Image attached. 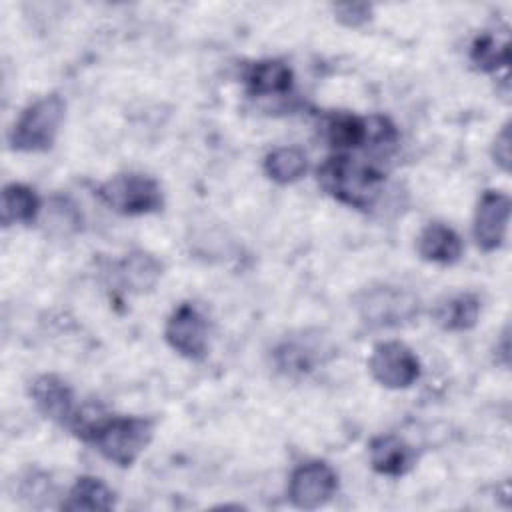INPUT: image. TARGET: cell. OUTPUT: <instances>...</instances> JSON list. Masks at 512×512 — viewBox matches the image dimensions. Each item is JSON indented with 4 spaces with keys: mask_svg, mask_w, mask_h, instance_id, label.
Returning <instances> with one entry per match:
<instances>
[{
    "mask_svg": "<svg viewBox=\"0 0 512 512\" xmlns=\"http://www.w3.org/2000/svg\"><path fill=\"white\" fill-rule=\"evenodd\" d=\"M118 274L130 292L142 294L156 286L162 276V264L156 256L144 250H134L122 258L118 264Z\"/></svg>",
    "mask_w": 512,
    "mask_h": 512,
    "instance_id": "obj_17",
    "label": "cell"
},
{
    "mask_svg": "<svg viewBox=\"0 0 512 512\" xmlns=\"http://www.w3.org/2000/svg\"><path fill=\"white\" fill-rule=\"evenodd\" d=\"M308 170V158L304 150L296 146H280L266 154L264 172L278 184H292L300 180Z\"/></svg>",
    "mask_w": 512,
    "mask_h": 512,
    "instance_id": "obj_18",
    "label": "cell"
},
{
    "mask_svg": "<svg viewBox=\"0 0 512 512\" xmlns=\"http://www.w3.org/2000/svg\"><path fill=\"white\" fill-rule=\"evenodd\" d=\"M470 60L480 72H496L498 68H506L510 62L508 34L484 32L476 36L470 48Z\"/></svg>",
    "mask_w": 512,
    "mask_h": 512,
    "instance_id": "obj_19",
    "label": "cell"
},
{
    "mask_svg": "<svg viewBox=\"0 0 512 512\" xmlns=\"http://www.w3.org/2000/svg\"><path fill=\"white\" fill-rule=\"evenodd\" d=\"M510 222V196L500 190H486L474 212L472 234L480 250L492 252L506 240Z\"/></svg>",
    "mask_w": 512,
    "mask_h": 512,
    "instance_id": "obj_9",
    "label": "cell"
},
{
    "mask_svg": "<svg viewBox=\"0 0 512 512\" xmlns=\"http://www.w3.org/2000/svg\"><path fill=\"white\" fill-rule=\"evenodd\" d=\"M318 184L334 200L356 210H368L380 198L384 174L350 154H334L318 168Z\"/></svg>",
    "mask_w": 512,
    "mask_h": 512,
    "instance_id": "obj_1",
    "label": "cell"
},
{
    "mask_svg": "<svg viewBox=\"0 0 512 512\" xmlns=\"http://www.w3.org/2000/svg\"><path fill=\"white\" fill-rule=\"evenodd\" d=\"M42 210L40 196L36 194L34 188L12 182L6 184L2 190V204H0V220L2 226H12V224H32Z\"/></svg>",
    "mask_w": 512,
    "mask_h": 512,
    "instance_id": "obj_15",
    "label": "cell"
},
{
    "mask_svg": "<svg viewBox=\"0 0 512 512\" xmlns=\"http://www.w3.org/2000/svg\"><path fill=\"white\" fill-rule=\"evenodd\" d=\"M492 158H494V164H498L504 172L510 170V158H512V152H510V122H506L502 126V130L496 134L494 138V144H492Z\"/></svg>",
    "mask_w": 512,
    "mask_h": 512,
    "instance_id": "obj_22",
    "label": "cell"
},
{
    "mask_svg": "<svg viewBox=\"0 0 512 512\" xmlns=\"http://www.w3.org/2000/svg\"><path fill=\"white\" fill-rule=\"evenodd\" d=\"M416 250L426 262L454 264L462 256V240L450 226L442 222H430L420 230L416 238Z\"/></svg>",
    "mask_w": 512,
    "mask_h": 512,
    "instance_id": "obj_13",
    "label": "cell"
},
{
    "mask_svg": "<svg viewBox=\"0 0 512 512\" xmlns=\"http://www.w3.org/2000/svg\"><path fill=\"white\" fill-rule=\"evenodd\" d=\"M368 370L380 386L390 390L410 388L422 372L418 356L398 340L376 344L368 360Z\"/></svg>",
    "mask_w": 512,
    "mask_h": 512,
    "instance_id": "obj_6",
    "label": "cell"
},
{
    "mask_svg": "<svg viewBox=\"0 0 512 512\" xmlns=\"http://www.w3.org/2000/svg\"><path fill=\"white\" fill-rule=\"evenodd\" d=\"M432 318L446 332H466L480 318V298L472 292L444 296L434 304Z\"/></svg>",
    "mask_w": 512,
    "mask_h": 512,
    "instance_id": "obj_12",
    "label": "cell"
},
{
    "mask_svg": "<svg viewBox=\"0 0 512 512\" xmlns=\"http://www.w3.org/2000/svg\"><path fill=\"white\" fill-rule=\"evenodd\" d=\"M338 490L336 470L322 462L310 460L296 466L288 480V498L296 508L314 510L324 506Z\"/></svg>",
    "mask_w": 512,
    "mask_h": 512,
    "instance_id": "obj_7",
    "label": "cell"
},
{
    "mask_svg": "<svg viewBox=\"0 0 512 512\" xmlns=\"http://www.w3.org/2000/svg\"><path fill=\"white\" fill-rule=\"evenodd\" d=\"M98 198L114 212L124 216H142L158 212L164 204L160 184L140 172L116 174L96 188Z\"/></svg>",
    "mask_w": 512,
    "mask_h": 512,
    "instance_id": "obj_5",
    "label": "cell"
},
{
    "mask_svg": "<svg viewBox=\"0 0 512 512\" xmlns=\"http://www.w3.org/2000/svg\"><path fill=\"white\" fill-rule=\"evenodd\" d=\"M30 396L38 412L60 426L68 428L78 412L72 388L56 374H40L30 386Z\"/></svg>",
    "mask_w": 512,
    "mask_h": 512,
    "instance_id": "obj_10",
    "label": "cell"
},
{
    "mask_svg": "<svg viewBox=\"0 0 512 512\" xmlns=\"http://www.w3.org/2000/svg\"><path fill=\"white\" fill-rule=\"evenodd\" d=\"M332 12L340 24H344L348 28H358L370 20L372 6H368V4H336V6H332Z\"/></svg>",
    "mask_w": 512,
    "mask_h": 512,
    "instance_id": "obj_21",
    "label": "cell"
},
{
    "mask_svg": "<svg viewBox=\"0 0 512 512\" xmlns=\"http://www.w3.org/2000/svg\"><path fill=\"white\" fill-rule=\"evenodd\" d=\"M244 82L250 94L254 96H280L290 92L294 84L292 68L282 60H258L246 74Z\"/></svg>",
    "mask_w": 512,
    "mask_h": 512,
    "instance_id": "obj_14",
    "label": "cell"
},
{
    "mask_svg": "<svg viewBox=\"0 0 512 512\" xmlns=\"http://www.w3.org/2000/svg\"><path fill=\"white\" fill-rule=\"evenodd\" d=\"M168 346L188 360H202L208 352V324L202 312L188 302L178 304L166 320Z\"/></svg>",
    "mask_w": 512,
    "mask_h": 512,
    "instance_id": "obj_8",
    "label": "cell"
},
{
    "mask_svg": "<svg viewBox=\"0 0 512 512\" xmlns=\"http://www.w3.org/2000/svg\"><path fill=\"white\" fill-rule=\"evenodd\" d=\"M66 116V102L60 94H46L30 102L14 120L8 132V146L14 152H44L56 142Z\"/></svg>",
    "mask_w": 512,
    "mask_h": 512,
    "instance_id": "obj_2",
    "label": "cell"
},
{
    "mask_svg": "<svg viewBox=\"0 0 512 512\" xmlns=\"http://www.w3.org/2000/svg\"><path fill=\"white\" fill-rule=\"evenodd\" d=\"M154 436V422L144 416H106L88 442L116 466H130L146 450Z\"/></svg>",
    "mask_w": 512,
    "mask_h": 512,
    "instance_id": "obj_3",
    "label": "cell"
},
{
    "mask_svg": "<svg viewBox=\"0 0 512 512\" xmlns=\"http://www.w3.org/2000/svg\"><path fill=\"white\" fill-rule=\"evenodd\" d=\"M356 312L370 328H400L420 314V298L402 286L376 284L356 296Z\"/></svg>",
    "mask_w": 512,
    "mask_h": 512,
    "instance_id": "obj_4",
    "label": "cell"
},
{
    "mask_svg": "<svg viewBox=\"0 0 512 512\" xmlns=\"http://www.w3.org/2000/svg\"><path fill=\"white\" fill-rule=\"evenodd\" d=\"M116 502L114 490L96 476H78L66 498L62 500V510H110Z\"/></svg>",
    "mask_w": 512,
    "mask_h": 512,
    "instance_id": "obj_16",
    "label": "cell"
},
{
    "mask_svg": "<svg viewBox=\"0 0 512 512\" xmlns=\"http://www.w3.org/2000/svg\"><path fill=\"white\" fill-rule=\"evenodd\" d=\"M370 466L384 476H404L414 466V450L394 434H380L368 444Z\"/></svg>",
    "mask_w": 512,
    "mask_h": 512,
    "instance_id": "obj_11",
    "label": "cell"
},
{
    "mask_svg": "<svg viewBox=\"0 0 512 512\" xmlns=\"http://www.w3.org/2000/svg\"><path fill=\"white\" fill-rule=\"evenodd\" d=\"M274 360L284 374H306L320 362V354L318 348L302 340H284L274 350Z\"/></svg>",
    "mask_w": 512,
    "mask_h": 512,
    "instance_id": "obj_20",
    "label": "cell"
}]
</instances>
